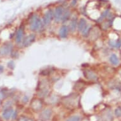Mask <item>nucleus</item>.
Returning a JSON list of instances; mask_svg holds the SVG:
<instances>
[{
    "mask_svg": "<svg viewBox=\"0 0 121 121\" xmlns=\"http://www.w3.org/2000/svg\"><path fill=\"white\" fill-rule=\"evenodd\" d=\"M42 27V22L37 15H33L30 19V27L34 31L38 30Z\"/></svg>",
    "mask_w": 121,
    "mask_h": 121,
    "instance_id": "nucleus-1",
    "label": "nucleus"
},
{
    "mask_svg": "<svg viewBox=\"0 0 121 121\" xmlns=\"http://www.w3.org/2000/svg\"><path fill=\"white\" fill-rule=\"evenodd\" d=\"M39 89L38 91V94L40 97H45L49 93V86L48 83L46 81H42L41 85L39 86Z\"/></svg>",
    "mask_w": 121,
    "mask_h": 121,
    "instance_id": "nucleus-2",
    "label": "nucleus"
},
{
    "mask_svg": "<svg viewBox=\"0 0 121 121\" xmlns=\"http://www.w3.org/2000/svg\"><path fill=\"white\" fill-rule=\"evenodd\" d=\"M64 13V9L63 6H58L55 8V13H54V17L55 18V20L56 22H60L62 20V18L63 17Z\"/></svg>",
    "mask_w": 121,
    "mask_h": 121,
    "instance_id": "nucleus-3",
    "label": "nucleus"
},
{
    "mask_svg": "<svg viewBox=\"0 0 121 121\" xmlns=\"http://www.w3.org/2000/svg\"><path fill=\"white\" fill-rule=\"evenodd\" d=\"M54 14L52 10H49L46 12V13L44 14V15L43 18V21L44 25H48L50 22H52V19L53 18Z\"/></svg>",
    "mask_w": 121,
    "mask_h": 121,
    "instance_id": "nucleus-4",
    "label": "nucleus"
},
{
    "mask_svg": "<svg viewBox=\"0 0 121 121\" xmlns=\"http://www.w3.org/2000/svg\"><path fill=\"white\" fill-rule=\"evenodd\" d=\"M12 50V43H6L2 47L0 48V55L2 56H6L10 53Z\"/></svg>",
    "mask_w": 121,
    "mask_h": 121,
    "instance_id": "nucleus-5",
    "label": "nucleus"
},
{
    "mask_svg": "<svg viewBox=\"0 0 121 121\" xmlns=\"http://www.w3.org/2000/svg\"><path fill=\"white\" fill-rule=\"evenodd\" d=\"M52 110L50 108H46L44 109L43 111L41 112V113H40L39 118L41 120L43 121H48L50 119V117L52 116Z\"/></svg>",
    "mask_w": 121,
    "mask_h": 121,
    "instance_id": "nucleus-6",
    "label": "nucleus"
},
{
    "mask_svg": "<svg viewBox=\"0 0 121 121\" xmlns=\"http://www.w3.org/2000/svg\"><path fill=\"white\" fill-rule=\"evenodd\" d=\"M36 39V36L34 34H30L24 38L23 40V45L24 47H28L31 45Z\"/></svg>",
    "mask_w": 121,
    "mask_h": 121,
    "instance_id": "nucleus-7",
    "label": "nucleus"
},
{
    "mask_svg": "<svg viewBox=\"0 0 121 121\" xmlns=\"http://www.w3.org/2000/svg\"><path fill=\"white\" fill-rule=\"evenodd\" d=\"M23 36H24V27L21 26L17 32L16 42L17 43H20L23 41Z\"/></svg>",
    "mask_w": 121,
    "mask_h": 121,
    "instance_id": "nucleus-8",
    "label": "nucleus"
},
{
    "mask_svg": "<svg viewBox=\"0 0 121 121\" xmlns=\"http://www.w3.org/2000/svg\"><path fill=\"white\" fill-rule=\"evenodd\" d=\"M31 107L35 112L39 111L42 108L41 101H39V99H34L31 103Z\"/></svg>",
    "mask_w": 121,
    "mask_h": 121,
    "instance_id": "nucleus-9",
    "label": "nucleus"
},
{
    "mask_svg": "<svg viewBox=\"0 0 121 121\" xmlns=\"http://www.w3.org/2000/svg\"><path fill=\"white\" fill-rule=\"evenodd\" d=\"M84 75H85L86 78H87L89 80L96 81L98 79L97 75H96L93 72L91 71V70H86L85 72H84Z\"/></svg>",
    "mask_w": 121,
    "mask_h": 121,
    "instance_id": "nucleus-10",
    "label": "nucleus"
},
{
    "mask_svg": "<svg viewBox=\"0 0 121 121\" xmlns=\"http://www.w3.org/2000/svg\"><path fill=\"white\" fill-rule=\"evenodd\" d=\"M13 113V110L12 108H6L4 110V111L3 112L2 116L5 120H8L10 119L12 116V114Z\"/></svg>",
    "mask_w": 121,
    "mask_h": 121,
    "instance_id": "nucleus-11",
    "label": "nucleus"
},
{
    "mask_svg": "<svg viewBox=\"0 0 121 121\" xmlns=\"http://www.w3.org/2000/svg\"><path fill=\"white\" fill-rule=\"evenodd\" d=\"M68 27L66 26H63L60 29L59 34L62 38H65L67 36Z\"/></svg>",
    "mask_w": 121,
    "mask_h": 121,
    "instance_id": "nucleus-12",
    "label": "nucleus"
},
{
    "mask_svg": "<svg viewBox=\"0 0 121 121\" xmlns=\"http://www.w3.org/2000/svg\"><path fill=\"white\" fill-rule=\"evenodd\" d=\"M86 20L84 18H81L79 20V22L78 23V29L79 31L80 32H82V30L84 29V28L86 27Z\"/></svg>",
    "mask_w": 121,
    "mask_h": 121,
    "instance_id": "nucleus-13",
    "label": "nucleus"
},
{
    "mask_svg": "<svg viewBox=\"0 0 121 121\" xmlns=\"http://www.w3.org/2000/svg\"><path fill=\"white\" fill-rule=\"evenodd\" d=\"M78 26V20H77V18H73L72 19L70 24V29L72 32H74Z\"/></svg>",
    "mask_w": 121,
    "mask_h": 121,
    "instance_id": "nucleus-14",
    "label": "nucleus"
},
{
    "mask_svg": "<svg viewBox=\"0 0 121 121\" xmlns=\"http://www.w3.org/2000/svg\"><path fill=\"white\" fill-rule=\"evenodd\" d=\"M110 61L112 64H113V65H118L119 62V58L117 56V55H115L114 54H113V55H112L110 56Z\"/></svg>",
    "mask_w": 121,
    "mask_h": 121,
    "instance_id": "nucleus-15",
    "label": "nucleus"
},
{
    "mask_svg": "<svg viewBox=\"0 0 121 121\" xmlns=\"http://www.w3.org/2000/svg\"><path fill=\"white\" fill-rule=\"evenodd\" d=\"M70 12L69 10H67L65 12H64V15H63V17L62 18V22H65L70 17Z\"/></svg>",
    "mask_w": 121,
    "mask_h": 121,
    "instance_id": "nucleus-16",
    "label": "nucleus"
},
{
    "mask_svg": "<svg viewBox=\"0 0 121 121\" xmlns=\"http://www.w3.org/2000/svg\"><path fill=\"white\" fill-rule=\"evenodd\" d=\"M67 121H80V117L78 115H73L70 117Z\"/></svg>",
    "mask_w": 121,
    "mask_h": 121,
    "instance_id": "nucleus-17",
    "label": "nucleus"
},
{
    "mask_svg": "<svg viewBox=\"0 0 121 121\" xmlns=\"http://www.w3.org/2000/svg\"><path fill=\"white\" fill-rule=\"evenodd\" d=\"M115 115L118 117H121V107H117L115 110Z\"/></svg>",
    "mask_w": 121,
    "mask_h": 121,
    "instance_id": "nucleus-18",
    "label": "nucleus"
},
{
    "mask_svg": "<svg viewBox=\"0 0 121 121\" xmlns=\"http://www.w3.org/2000/svg\"><path fill=\"white\" fill-rule=\"evenodd\" d=\"M18 121H34L32 119H30V118H28L27 117H25V116H22L20 117L18 119Z\"/></svg>",
    "mask_w": 121,
    "mask_h": 121,
    "instance_id": "nucleus-19",
    "label": "nucleus"
},
{
    "mask_svg": "<svg viewBox=\"0 0 121 121\" xmlns=\"http://www.w3.org/2000/svg\"><path fill=\"white\" fill-rule=\"evenodd\" d=\"M74 99H75V98L73 97H72L71 98H70V97H67V100H68V101H73V100H74ZM75 101H72L71 104L70 103L69 106L70 107H71V106L72 107H74L73 105H75Z\"/></svg>",
    "mask_w": 121,
    "mask_h": 121,
    "instance_id": "nucleus-20",
    "label": "nucleus"
},
{
    "mask_svg": "<svg viewBox=\"0 0 121 121\" xmlns=\"http://www.w3.org/2000/svg\"><path fill=\"white\" fill-rule=\"evenodd\" d=\"M115 47H117V48H119V47H121V39H119L118 41L115 43Z\"/></svg>",
    "mask_w": 121,
    "mask_h": 121,
    "instance_id": "nucleus-21",
    "label": "nucleus"
},
{
    "mask_svg": "<svg viewBox=\"0 0 121 121\" xmlns=\"http://www.w3.org/2000/svg\"><path fill=\"white\" fill-rule=\"evenodd\" d=\"M8 67L11 68V69H13V68L14 67V63L13 62H12V61H11V62H10L8 64Z\"/></svg>",
    "mask_w": 121,
    "mask_h": 121,
    "instance_id": "nucleus-22",
    "label": "nucleus"
},
{
    "mask_svg": "<svg viewBox=\"0 0 121 121\" xmlns=\"http://www.w3.org/2000/svg\"><path fill=\"white\" fill-rule=\"evenodd\" d=\"M22 101H23V102L24 103H27L28 101V97L27 96H25L24 97V98H23V99H22Z\"/></svg>",
    "mask_w": 121,
    "mask_h": 121,
    "instance_id": "nucleus-23",
    "label": "nucleus"
},
{
    "mask_svg": "<svg viewBox=\"0 0 121 121\" xmlns=\"http://www.w3.org/2000/svg\"><path fill=\"white\" fill-rule=\"evenodd\" d=\"M3 70H4V68L1 65H0V73H1L3 72Z\"/></svg>",
    "mask_w": 121,
    "mask_h": 121,
    "instance_id": "nucleus-24",
    "label": "nucleus"
}]
</instances>
